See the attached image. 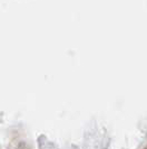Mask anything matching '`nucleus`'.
Here are the masks:
<instances>
[]
</instances>
